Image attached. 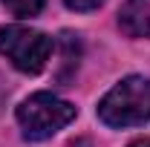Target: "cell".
Here are the masks:
<instances>
[{
	"instance_id": "obj_1",
	"label": "cell",
	"mask_w": 150,
	"mask_h": 147,
	"mask_svg": "<svg viewBox=\"0 0 150 147\" xmlns=\"http://www.w3.org/2000/svg\"><path fill=\"white\" fill-rule=\"evenodd\" d=\"M98 118L107 127H139L150 121V81L130 75L118 81L98 104Z\"/></svg>"
},
{
	"instance_id": "obj_2",
	"label": "cell",
	"mask_w": 150,
	"mask_h": 147,
	"mask_svg": "<svg viewBox=\"0 0 150 147\" xmlns=\"http://www.w3.org/2000/svg\"><path fill=\"white\" fill-rule=\"evenodd\" d=\"M75 118V107L52 92H35L18 107V124L29 141L52 139Z\"/></svg>"
},
{
	"instance_id": "obj_3",
	"label": "cell",
	"mask_w": 150,
	"mask_h": 147,
	"mask_svg": "<svg viewBox=\"0 0 150 147\" xmlns=\"http://www.w3.org/2000/svg\"><path fill=\"white\" fill-rule=\"evenodd\" d=\"M0 55L12 61V66L26 75H38L46 69L52 55V37L29 29V26H0Z\"/></svg>"
},
{
	"instance_id": "obj_4",
	"label": "cell",
	"mask_w": 150,
	"mask_h": 147,
	"mask_svg": "<svg viewBox=\"0 0 150 147\" xmlns=\"http://www.w3.org/2000/svg\"><path fill=\"white\" fill-rule=\"evenodd\" d=\"M118 23L133 37H150V0H127L121 6Z\"/></svg>"
},
{
	"instance_id": "obj_5",
	"label": "cell",
	"mask_w": 150,
	"mask_h": 147,
	"mask_svg": "<svg viewBox=\"0 0 150 147\" xmlns=\"http://www.w3.org/2000/svg\"><path fill=\"white\" fill-rule=\"evenodd\" d=\"M43 3H46V0H3V6H6L15 18H35V15H40Z\"/></svg>"
},
{
	"instance_id": "obj_6",
	"label": "cell",
	"mask_w": 150,
	"mask_h": 147,
	"mask_svg": "<svg viewBox=\"0 0 150 147\" xmlns=\"http://www.w3.org/2000/svg\"><path fill=\"white\" fill-rule=\"evenodd\" d=\"M69 9H75V12H93V9H98L104 0H64Z\"/></svg>"
},
{
	"instance_id": "obj_7",
	"label": "cell",
	"mask_w": 150,
	"mask_h": 147,
	"mask_svg": "<svg viewBox=\"0 0 150 147\" xmlns=\"http://www.w3.org/2000/svg\"><path fill=\"white\" fill-rule=\"evenodd\" d=\"M130 147H150V139H139V141H133Z\"/></svg>"
}]
</instances>
